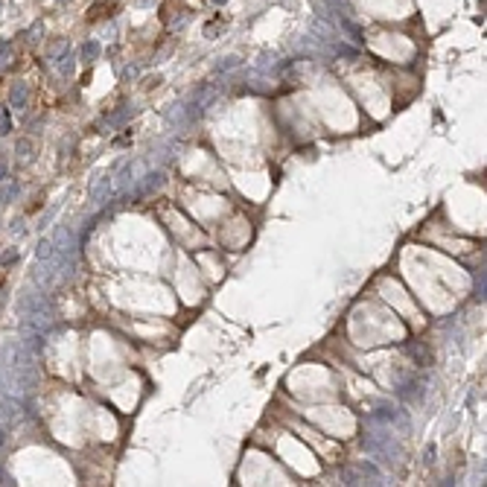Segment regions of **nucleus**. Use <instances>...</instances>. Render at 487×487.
I'll return each mask as SVG.
<instances>
[{"label":"nucleus","instance_id":"f257e3e1","mask_svg":"<svg viewBox=\"0 0 487 487\" xmlns=\"http://www.w3.org/2000/svg\"><path fill=\"white\" fill-rule=\"evenodd\" d=\"M161 187H163V172H149V175L140 181V187H137V193H134V196H140V198H143V196H152V193H155V190H161Z\"/></svg>","mask_w":487,"mask_h":487},{"label":"nucleus","instance_id":"f03ea898","mask_svg":"<svg viewBox=\"0 0 487 487\" xmlns=\"http://www.w3.org/2000/svg\"><path fill=\"white\" fill-rule=\"evenodd\" d=\"M108 193H111V178H108V175H99V178L90 184V198H93L96 204H102V201H108Z\"/></svg>","mask_w":487,"mask_h":487},{"label":"nucleus","instance_id":"7ed1b4c3","mask_svg":"<svg viewBox=\"0 0 487 487\" xmlns=\"http://www.w3.org/2000/svg\"><path fill=\"white\" fill-rule=\"evenodd\" d=\"M23 102H26V88H23V85H15V88H12V105H15V108H23Z\"/></svg>","mask_w":487,"mask_h":487},{"label":"nucleus","instance_id":"20e7f679","mask_svg":"<svg viewBox=\"0 0 487 487\" xmlns=\"http://www.w3.org/2000/svg\"><path fill=\"white\" fill-rule=\"evenodd\" d=\"M35 257H38L41 263H47V260L53 257V242H50V239H44V242H41V245L35 248Z\"/></svg>","mask_w":487,"mask_h":487},{"label":"nucleus","instance_id":"39448f33","mask_svg":"<svg viewBox=\"0 0 487 487\" xmlns=\"http://www.w3.org/2000/svg\"><path fill=\"white\" fill-rule=\"evenodd\" d=\"M12 131V117H9V108L0 105V134H9Z\"/></svg>","mask_w":487,"mask_h":487},{"label":"nucleus","instance_id":"423d86ee","mask_svg":"<svg viewBox=\"0 0 487 487\" xmlns=\"http://www.w3.org/2000/svg\"><path fill=\"white\" fill-rule=\"evenodd\" d=\"M96 55H99V47H96L93 41H88V47L82 50V58H85V61H90V58H96Z\"/></svg>","mask_w":487,"mask_h":487},{"label":"nucleus","instance_id":"0eeeda50","mask_svg":"<svg viewBox=\"0 0 487 487\" xmlns=\"http://www.w3.org/2000/svg\"><path fill=\"white\" fill-rule=\"evenodd\" d=\"M12 260H18V251H6V254H3V266H9Z\"/></svg>","mask_w":487,"mask_h":487},{"label":"nucleus","instance_id":"6e6552de","mask_svg":"<svg viewBox=\"0 0 487 487\" xmlns=\"http://www.w3.org/2000/svg\"><path fill=\"white\" fill-rule=\"evenodd\" d=\"M3 175H6V163L0 161V181H3Z\"/></svg>","mask_w":487,"mask_h":487},{"label":"nucleus","instance_id":"1a4fd4ad","mask_svg":"<svg viewBox=\"0 0 487 487\" xmlns=\"http://www.w3.org/2000/svg\"><path fill=\"white\" fill-rule=\"evenodd\" d=\"M0 204H3V190H0Z\"/></svg>","mask_w":487,"mask_h":487},{"label":"nucleus","instance_id":"9d476101","mask_svg":"<svg viewBox=\"0 0 487 487\" xmlns=\"http://www.w3.org/2000/svg\"><path fill=\"white\" fill-rule=\"evenodd\" d=\"M0 444H3V432H0Z\"/></svg>","mask_w":487,"mask_h":487},{"label":"nucleus","instance_id":"9b49d317","mask_svg":"<svg viewBox=\"0 0 487 487\" xmlns=\"http://www.w3.org/2000/svg\"><path fill=\"white\" fill-rule=\"evenodd\" d=\"M213 3H222V0H213Z\"/></svg>","mask_w":487,"mask_h":487}]
</instances>
